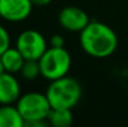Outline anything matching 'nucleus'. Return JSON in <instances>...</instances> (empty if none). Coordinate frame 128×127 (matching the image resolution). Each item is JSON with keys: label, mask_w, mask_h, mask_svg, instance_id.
<instances>
[{"label": "nucleus", "mask_w": 128, "mask_h": 127, "mask_svg": "<svg viewBox=\"0 0 128 127\" xmlns=\"http://www.w3.org/2000/svg\"><path fill=\"white\" fill-rule=\"evenodd\" d=\"M2 72H6V71H5L4 64H2V61H1V57H0V74H2Z\"/></svg>", "instance_id": "dca6fc26"}, {"label": "nucleus", "mask_w": 128, "mask_h": 127, "mask_svg": "<svg viewBox=\"0 0 128 127\" xmlns=\"http://www.w3.org/2000/svg\"><path fill=\"white\" fill-rule=\"evenodd\" d=\"M46 96L52 108L72 110L82 96V88L77 80L66 75L50 81L46 90Z\"/></svg>", "instance_id": "f03ea898"}, {"label": "nucleus", "mask_w": 128, "mask_h": 127, "mask_svg": "<svg viewBox=\"0 0 128 127\" xmlns=\"http://www.w3.org/2000/svg\"><path fill=\"white\" fill-rule=\"evenodd\" d=\"M80 44L87 55L103 59L116 51L118 38L108 25L100 21H90L80 33Z\"/></svg>", "instance_id": "f257e3e1"}, {"label": "nucleus", "mask_w": 128, "mask_h": 127, "mask_svg": "<svg viewBox=\"0 0 128 127\" xmlns=\"http://www.w3.org/2000/svg\"><path fill=\"white\" fill-rule=\"evenodd\" d=\"M20 74L28 81L38 79L41 75L39 60H25V62H24V65L20 70Z\"/></svg>", "instance_id": "f8f14e48"}, {"label": "nucleus", "mask_w": 128, "mask_h": 127, "mask_svg": "<svg viewBox=\"0 0 128 127\" xmlns=\"http://www.w3.org/2000/svg\"><path fill=\"white\" fill-rule=\"evenodd\" d=\"M16 107L20 111L25 125L31 126H46V120L51 111V105L46 93L28 92L19 97Z\"/></svg>", "instance_id": "7ed1b4c3"}, {"label": "nucleus", "mask_w": 128, "mask_h": 127, "mask_svg": "<svg viewBox=\"0 0 128 127\" xmlns=\"http://www.w3.org/2000/svg\"><path fill=\"white\" fill-rule=\"evenodd\" d=\"M32 6L30 0H0V18L10 23L24 21L30 16Z\"/></svg>", "instance_id": "423d86ee"}, {"label": "nucleus", "mask_w": 128, "mask_h": 127, "mask_svg": "<svg viewBox=\"0 0 128 127\" xmlns=\"http://www.w3.org/2000/svg\"><path fill=\"white\" fill-rule=\"evenodd\" d=\"M21 96V87L14 74H0V105L14 103Z\"/></svg>", "instance_id": "6e6552de"}, {"label": "nucleus", "mask_w": 128, "mask_h": 127, "mask_svg": "<svg viewBox=\"0 0 128 127\" xmlns=\"http://www.w3.org/2000/svg\"><path fill=\"white\" fill-rule=\"evenodd\" d=\"M47 121L54 127H68L74 122L71 108H51Z\"/></svg>", "instance_id": "9b49d317"}, {"label": "nucleus", "mask_w": 128, "mask_h": 127, "mask_svg": "<svg viewBox=\"0 0 128 127\" xmlns=\"http://www.w3.org/2000/svg\"><path fill=\"white\" fill-rule=\"evenodd\" d=\"M32 3V5H38V6H44V5H47L50 4L52 0H30Z\"/></svg>", "instance_id": "2eb2a0df"}, {"label": "nucleus", "mask_w": 128, "mask_h": 127, "mask_svg": "<svg viewBox=\"0 0 128 127\" xmlns=\"http://www.w3.org/2000/svg\"><path fill=\"white\" fill-rule=\"evenodd\" d=\"M25 121L12 103L0 105V127H24Z\"/></svg>", "instance_id": "1a4fd4ad"}, {"label": "nucleus", "mask_w": 128, "mask_h": 127, "mask_svg": "<svg viewBox=\"0 0 128 127\" xmlns=\"http://www.w3.org/2000/svg\"><path fill=\"white\" fill-rule=\"evenodd\" d=\"M15 47L22 54L25 60H39L48 46L41 33L36 30H25L18 36Z\"/></svg>", "instance_id": "39448f33"}, {"label": "nucleus", "mask_w": 128, "mask_h": 127, "mask_svg": "<svg viewBox=\"0 0 128 127\" xmlns=\"http://www.w3.org/2000/svg\"><path fill=\"white\" fill-rule=\"evenodd\" d=\"M0 57L4 64L5 71L10 72V74L20 72V70L25 62V57L16 47H9Z\"/></svg>", "instance_id": "9d476101"}, {"label": "nucleus", "mask_w": 128, "mask_h": 127, "mask_svg": "<svg viewBox=\"0 0 128 127\" xmlns=\"http://www.w3.org/2000/svg\"><path fill=\"white\" fill-rule=\"evenodd\" d=\"M10 47V35L8 30L0 25V56Z\"/></svg>", "instance_id": "ddd939ff"}, {"label": "nucleus", "mask_w": 128, "mask_h": 127, "mask_svg": "<svg viewBox=\"0 0 128 127\" xmlns=\"http://www.w3.org/2000/svg\"><path fill=\"white\" fill-rule=\"evenodd\" d=\"M50 45L52 47H64L65 46V39L61 35H54L50 40Z\"/></svg>", "instance_id": "4468645a"}, {"label": "nucleus", "mask_w": 128, "mask_h": 127, "mask_svg": "<svg viewBox=\"0 0 128 127\" xmlns=\"http://www.w3.org/2000/svg\"><path fill=\"white\" fill-rule=\"evenodd\" d=\"M71 55L65 47H47L39 59L41 76L48 81L66 76L71 67Z\"/></svg>", "instance_id": "20e7f679"}, {"label": "nucleus", "mask_w": 128, "mask_h": 127, "mask_svg": "<svg viewBox=\"0 0 128 127\" xmlns=\"http://www.w3.org/2000/svg\"><path fill=\"white\" fill-rule=\"evenodd\" d=\"M58 23L67 31L81 33L90 23V18L81 8L65 6L58 14Z\"/></svg>", "instance_id": "0eeeda50"}]
</instances>
